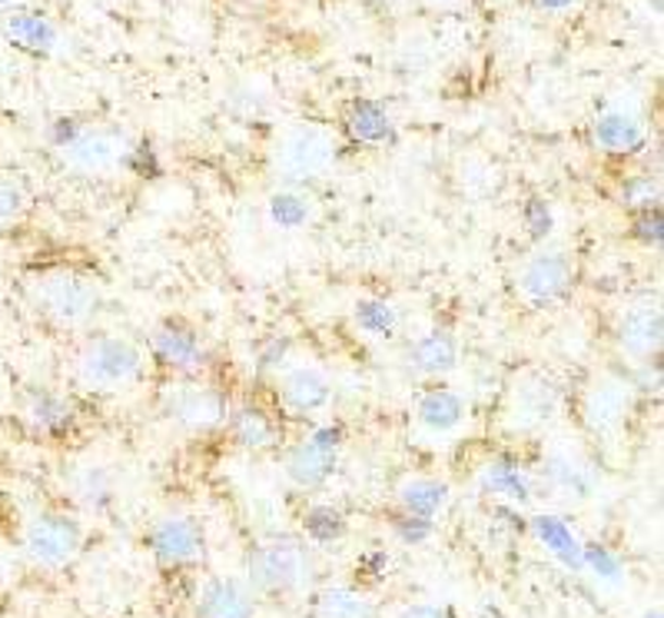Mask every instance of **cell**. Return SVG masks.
I'll use <instances>...</instances> for the list:
<instances>
[{"label": "cell", "instance_id": "obj_9", "mask_svg": "<svg viewBox=\"0 0 664 618\" xmlns=\"http://www.w3.org/2000/svg\"><path fill=\"white\" fill-rule=\"evenodd\" d=\"M170 416L190 429H210L226 419V403L216 389L206 386H179L170 392Z\"/></svg>", "mask_w": 664, "mask_h": 618}, {"label": "cell", "instance_id": "obj_20", "mask_svg": "<svg viewBox=\"0 0 664 618\" xmlns=\"http://www.w3.org/2000/svg\"><path fill=\"white\" fill-rule=\"evenodd\" d=\"M316 618H376V605L352 589H329L316 602Z\"/></svg>", "mask_w": 664, "mask_h": 618}, {"label": "cell", "instance_id": "obj_19", "mask_svg": "<svg viewBox=\"0 0 664 618\" xmlns=\"http://www.w3.org/2000/svg\"><path fill=\"white\" fill-rule=\"evenodd\" d=\"M412 356L422 373H449L459 363V346L449 332H429L415 343Z\"/></svg>", "mask_w": 664, "mask_h": 618}, {"label": "cell", "instance_id": "obj_8", "mask_svg": "<svg viewBox=\"0 0 664 618\" xmlns=\"http://www.w3.org/2000/svg\"><path fill=\"white\" fill-rule=\"evenodd\" d=\"M522 293L535 303H552L572 287V263L562 253H541L522 269Z\"/></svg>", "mask_w": 664, "mask_h": 618}, {"label": "cell", "instance_id": "obj_34", "mask_svg": "<svg viewBox=\"0 0 664 618\" xmlns=\"http://www.w3.org/2000/svg\"><path fill=\"white\" fill-rule=\"evenodd\" d=\"M399 618H452V615L442 605H409L399 611Z\"/></svg>", "mask_w": 664, "mask_h": 618}, {"label": "cell", "instance_id": "obj_7", "mask_svg": "<svg viewBox=\"0 0 664 618\" xmlns=\"http://www.w3.org/2000/svg\"><path fill=\"white\" fill-rule=\"evenodd\" d=\"M150 552L156 555L160 566H187V562H193L203 552V532L187 516L163 519L150 532Z\"/></svg>", "mask_w": 664, "mask_h": 618}, {"label": "cell", "instance_id": "obj_37", "mask_svg": "<svg viewBox=\"0 0 664 618\" xmlns=\"http://www.w3.org/2000/svg\"><path fill=\"white\" fill-rule=\"evenodd\" d=\"M648 618H661V615H657V611H654V615H648Z\"/></svg>", "mask_w": 664, "mask_h": 618}, {"label": "cell", "instance_id": "obj_5", "mask_svg": "<svg viewBox=\"0 0 664 618\" xmlns=\"http://www.w3.org/2000/svg\"><path fill=\"white\" fill-rule=\"evenodd\" d=\"M336 156V143L326 130L320 127H299L283 140L279 150V166L292 180L320 177Z\"/></svg>", "mask_w": 664, "mask_h": 618}, {"label": "cell", "instance_id": "obj_14", "mask_svg": "<svg viewBox=\"0 0 664 618\" xmlns=\"http://www.w3.org/2000/svg\"><path fill=\"white\" fill-rule=\"evenodd\" d=\"M622 346L635 356H648L661 346V313L654 306H635L622 319Z\"/></svg>", "mask_w": 664, "mask_h": 618}, {"label": "cell", "instance_id": "obj_26", "mask_svg": "<svg viewBox=\"0 0 664 618\" xmlns=\"http://www.w3.org/2000/svg\"><path fill=\"white\" fill-rule=\"evenodd\" d=\"M8 34L21 43V47H34V50H47L53 43V27L40 17H30V14H17L8 21Z\"/></svg>", "mask_w": 664, "mask_h": 618}, {"label": "cell", "instance_id": "obj_1", "mask_svg": "<svg viewBox=\"0 0 664 618\" xmlns=\"http://www.w3.org/2000/svg\"><path fill=\"white\" fill-rule=\"evenodd\" d=\"M80 379L100 389H116L137 379L143 366V353L130 343L120 340V336H103V340L90 343L80 353Z\"/></svg>", "mask_w": 664, "mask_h": 618}, {"label": "cell", "instance_id": "obj_36", "mask_svg": "<svg viewBox=\"0 0 664 618\" xmlns=\"http://www.w3.org/2000/svg\"><path fill=\"white\" fill-rule=\"evenodd\" d=\"M541 11H568L575 0H535Z\"/></svg>", "mask_w": 664, "mask_h": 618}, {"label": "cell", "instance_id": "obj_30", "mask_svg": "<svg viewBox=\"0 0 664 618\" xmlns=\"http://www.w3.org/2000/svg\"><path fill=\"white\" fill-rule=\"evenodd\" d=\"M486 485H489L492 492H509V495L528 499V485H525V479H522L515 469H492V472L486 476Z\"/></svg>", "mask_w": 664, "mask_h": 618}, {"label": "cell", "instance_id": "obj_23", "mask_svg": "<svg viewBox=\"0 0 664 618\" xmlns=\"http://www.w3.org/2000/svg\"><path fill=\"white\" fill-rule=\"evenodd\" d=\"M535 529H538L541 539H546V545H549L555 555H562L568 566H581V548H578L575 535H572L559 519L541 516V519H535Z\"/></svg>", "mask_w": 664, "mask_h": 618}, {"label": "cell", "instance_id": "obj_22", "mask_svg": "<svg viewBox=\"0 0 664 618\" xmlns=\"http://www.w3.org/2000/svg\"><path fill=\"white\" fill-rule=\"evenodd\" d=\"M67 153L74 163L87 166V171H103V166L116 160V143L103 134H77L67 143Z\"/></svg>", "mask_w": 664, "mask_h": 618}, {"label": "cell", "instance_id": "obj_24", "mask_svg": "<svg viewBox=\"0 0 664 618\" xmlns=\"http://www.w3.org/2000/svg\"><path fill=\"white\" fill-rule=\"evenodd\" d=\"M352 134L359 140H369V143H379L389 137V117H386V110L376 106V103H359L352 110Z\"/></svg>", "mask_w": 664, "mask_h": 618}, {"label": "cell", "instance_id": "obj_2", "mask_svg": "<svg viewBox=\"0 0 664 618\" xmlns=\"http://www.w3.org/2000/svg\"><path fill=\"white\" fill-rule=\"evenodd\" d=\"M37 300H40V310L64 323V326H80L87 323L93 313H97V287L90 279L77 276V273H50L40 279V290H37Z\"/></svg>", "mask_w": 664, "mask_h": 618}, {"label": "cell", "instance_id": "obj_11", "mask_svg": "<svg viewBox=\"0 0 664 618\" xmlns=\"http://www.w3.org/2000/svg\"><path fill=\"white\" fill-rule=\"evenodd\" d=\"M329 396H333L329 379L313 366H299L283 376V400L296 413H316L329 403Z\"/></svg>", "mask_w": 664, "mask_h": 618}, {"label": "cell", "instance_id": "obj_25", "mask_svg": "<svg viewBox=\"0 0 664 618\" xmlns=\"http://www.w3.org/2000/svg\"><path fill=\"white\" fill-rule=\"evenodd\" d=\"M30 419H34L40 429L57 432V429L71 426L74 409H71V403H64L60 396H50V392H40V396L34 400V406H30Z\"/></svg>", "mask_w": 664, "mask_h": 618}, {"label": "cell", "instance_id": "obj_29", "mask_svg": "<svg viewBox=\"0 0 664 618\" xmlns=\"http://www.w3.org/2000/svg\"><path fill=\"white\" fill-rule=\"evenodd\" d=\"M355 319H359L362 329H369V332H376V336H389L392 326H396V310H392L389 303L366 300V303H359Z\"/></svg>", "mask_w": 664, "mask_h": 618}, {"label": "cell", "instance_id": "obj_4", "mask_svg": "<svg viewBox=\"0 0 664 618\" xmlns=\"http://www.w3.org/2000/svg\"><path fill=\"white\" fill-rule=\"evenodd\" d=\"M24 548L40 566H64L80 548V526L71 516H40L27 526Z\"/></svg>", "mask_w": 664, "mask_h": 618}, {"label": "cell", "instance_id": "obj_17", "mask_svg": "<svg viewBox=\"0 0 664 618\" xmlns=\"http://www.w3.org/2000/svg\"><path fill=\"white\" fill-rule=\"evenodd\" d=\"M465 403L449 389H433L418 400V422L433 432H449L462 422Z\"/></svg>", "mask_w": 664, "mask_h": 618}, {"label": "cell", "instance_id": "obj_6", "mask_svg": "<svg viewBox=\"0 0 664 618\" xmlns=\"http://www.w3.org/2000/svg\"><path fill=\"white\" fill-rule=\"evenodd\" d=\"M336 453H339V429H320L310 442L292 449L286 459V472L296 485H320L333 472Z\"/></svg>", "mask_w": 664, "mask_h": 618}, {"label": "cell", "instance_id": "obj_10", "mask_svg": "<svg viewBox=\"0 0 664 618\" xmlns=\"http://www.w3.org/2000/svg\"><path fill=\"white\" fill-rule=\"evenodd\" d=\"M200 618H253L256 602L253 592L236 579H213L197 605Z\"/></svg>", "mask_w": 664, "mask_h": 618}, {"label": "cell", "instance_id": "obj_35", "mask_svg": "<svg viewBox=\"0 0 664 618\" xmlns=\"http://www.w3.org/2000/svg\"><path fill=\"white\" fill-rule=\"evenodd\" d=\"M641 237H644V240H654V243L661 240V213H657V210H654V213L648 210V213L641 216Z\"/></svg>", "mask_w": 664, "mask_h": 618}, {"label": "cell", "instance_id": "obj_27", "mask_svg": "<svg viewBox=\"0 0 664 618\" xmlns=\"http://www.w3.org/2000/svg\"><path fill=\"white\" fill-rule=\"evenodd\" d=\"M270 216H273V223L279 230H296L310 219V200L296 197V193H279L270 203Z\"/></svg>", "mask_w": 664, "mask_h": 618}, {"label": "cell", "instance_id": "obj_15", "mask_svg": "<svg viewBox=\"0 0 664 618\" xmlns=\"http://www.w3.org/2000/svg\"><path fill=\"white\" fill-rule=\"evenodd\" d=\"M594 143L609 153H631L644 143V130L631 114H605L594 124Z\"/></svg>", "mask_w": 664, "mask_h": 618}, {"label": "cell", "instance_id": "obj_16", "mask_svg": "<svg viewBox=\"0 0 664 618\" xmlns=\"http://www.w3.org/2000/svg\"><path fill=\"white\" fill-rule=\"evenodd\" d=\"M559 413V392L549 382H525L515 392V419L522 426H541Z\"/></svg>", "mask_w": 664, "mask_h": 618}, {"label": "cell", "instance_id": "obj_3", "mask_svg": "<svg viewBox=\"0 0 664 618\" xmlns=\"http://www.w3.org/2000/svg\"><path fill=\"white\" fill-rule=\"evenodd\" d=\"M306 576V552L296 542H270L250 555V579L263 592L296 589Z\"/></svg>", "mask_w": 664, "mask_h": 618}, {"label": "cell", "instance_id": "obj_13", "mask_svg": "<svg viewBox=\"0 0 664 618\" xmlns=\"http://www.w3.org/2000/svg\"><path fill=\"white\" fill-rule=\"evenodd\" d=\"M153 350H156V356H160L166 366H176V369H190V366H197L200 356H203L197 332H193V329H184V326H176V323H166V326L156 329Z\"/></svg>", "mask_w": 664, "mask_h": 618}, {"label": "cell", "instance_id": "obj_28", "mask_svg": "<svg viewBox=\"0 0 664 618\" xmlns=\"http://www.w3.org/2000/svg\"><path fill=\"white\" fill-rule=\"evenodd\" d=\"M342 532H346V522L336 509H329V505H316V509L306 516V535L323 542V545L342 539Z\"/></svg>", "mask_w": 664, "mask_h": 618}, {"label": "cell", "instance_id": "obj_38", "mask_svg": "<svg viewBox=\"0 0 664 618\" xmlns=\"http://www.w3.org/2000/svg\"><path fill=\"white\" fill-rule=\"evenodd\" d=\"M0 572H4V566H0Z\"/></svg>", "mask_w": 664, "mask_h": 618}, {"label": "cell", "instance_id": "obj_18", "mask_svg": "<svg viewBox=\"0 0 664 618\" xmlns=\"http://www.w3.org/2000/svg\"><path fill=\"white\" fill-rule=\"evenodd\" d=\"M446 495H449V485L446 482H436V479H412L402 485L399 499L405 505L409 516H418V519H433L442 505H446Z\"/></svg>", "mask_w": 664, "mask_h": 618}, {"label": "cell", "instance_id": "obj_12", "mask_svg": "<svg viewBox=\"0 0 664 618\" xmlns=\"http://www.w3.org/2000/svg\"><path fill=\"white\" fill-rule=\"evenodd\" d=\"M628 413V392L625 386L618 382H601L588 392L585 400V419L591 429L605 432V429H615Z\"/></svg>", "mask_w": 664, "mask_h": 618}, {"label": "cell", "instance_id": "obj_31", "mask_svg": "<svg viewBox=\"0 0 664 618\" xmlns=\"http://www.w3.org/2000/svg\"><path fill=\"white\" fill-rule=\"evenodd\" d=\"M24 206H27L24 190H21L17 184H11V180H0V223H4V219H14V216H21V213H24Z\"/></svg>", "mask_w": 664, "mask_h": 618}, {"label": "cell", "instance_id": "obj_21", "mask_svg": "<svg viewBox=\"0 0 664 618\" xmlns=\"http://www.w3.org/2000/svg\"><path fill=\"white\" fill-rule=\"evenodd\" d=\"M229 429H233V439L239 445H247V449H263L276 439V429L273 422L260 413V409H236L233 419H229Z\"/></svg>", "mask_w": 664, "mask_h": 618}, {"label": "cell", "instance_id": "obj_33", "mask_svg": "<svg viewBox=\"0 0 664 618\" xmlns=\"http://www.w3.org/2000/svg\"><path fill=\"white\" fill-rule=\"evenodd\" d=\"M396 529H399V535H402L405 542H422V539L429 535V519L405 516V519H399V522H396Z\"/></svg>", "mask_w": 664, "mask_h": 618}, {"label": "cell", "instance_id": "obj_32", "mask_svg": "<svg viewBox=\"0 0 664 618\" xmlns=\"http://www.w3.org/2000/svg\"><path fill=\"white\" fill-rule=\"evenodd\" d=\"M625 200L631 206H651L657 200V187L651 180H635V184L625 187Z\"/></svg>", "mask_w": 664, "mask_h": 618}]
</instances>
